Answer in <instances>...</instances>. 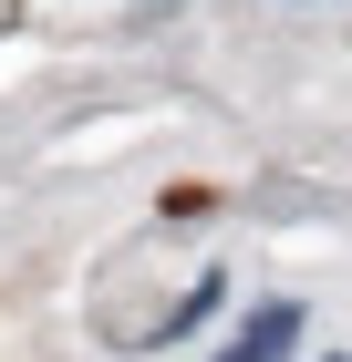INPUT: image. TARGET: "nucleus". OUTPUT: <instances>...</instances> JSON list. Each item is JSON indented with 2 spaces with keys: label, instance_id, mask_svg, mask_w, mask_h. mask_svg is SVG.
Masks as SVG:
<instances>
[{
  "label": "nucleus",
  "instance_id": "obj_3",
  "mask_svg": "<svg viewBox=\"0 0 352 362\" xmlns=\"http://www.w3.org/2000/svg\"><path fill=\"white\" fill-rule=\"evenodd\" d=\"M331 362H352V352H331Z\"/></svg>",
  "mask_w": 352,
  "mask_h": 362
},
{
  "label": "nucleus",
  "instance_id": "obj_1",
  "mask_svg": "<svg viewBox=\"0 0 352 362\" xmlns=\"http://www.w3.org/2000/svg\"><path fill=\"white\" fill-rule=\"evenodd\" d=\"M290 341H300V300H259L217 362H290Z\"/></svg>",
  "mask_w": 352,
  "mask_h": 362
},
{
  "label": "nucleus",
  "instance_id": "obj_2",
  "mask_svg": "<svg viewBox=\"0 0 352 362\" xmlns=\"http://www.w3.org/2000/svg\"><path fill=\"white\" fill-rule=\"evenodd\" d=\"M208 310H217V279H197V290H187V300H176V310H166V321H156V332H145V341H187L197 321H208Z\"/></svg>",
  "mask_w": 352,
  "mask_h": 362
}]
</instances>
